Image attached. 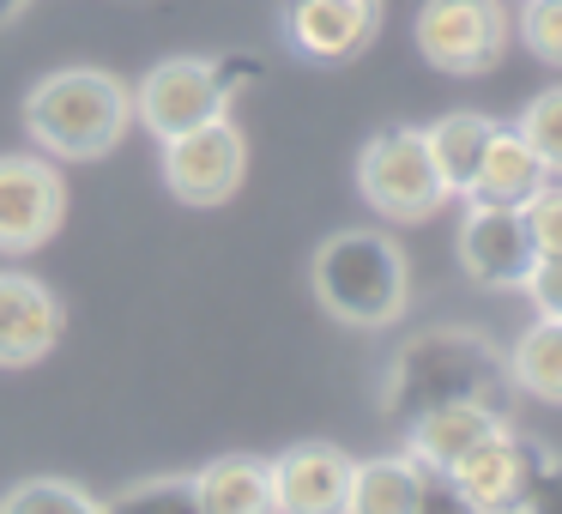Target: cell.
I'll return each mask as SVG.
<instances>
[{
	"mask_svg": "<svg viewBox=\"0 0 562 514\" xmlns=\"http://www.w3.org/2000/svg\"><path fill=\"white\" fill-rule=\"evenodd\" d=\"M550 460H557V454H550L544 442H532L514 424H502L496 436H484L460 466H453V484L465 490V502H472L477 514H520L526 496H532V484H538V472H544Z\"/></svg>",
	"mask_w": 562,
	"mask_h": 514,
	"instance_id": "9",
	"label": "cell"
},
{
	"mask_svg": "<svg viewBox=\"0 0 562 514\" xmlns=\"http://www.w3.org/2000/svg\"><path fill=\"white\" fill-rule=\"evenodd\" d=\"M544 188H550V170L538 164V152L526 146L514 127H496L490 146H484V158H477V170H472V182H465V200H472V206L520 212L526 200L544 194Z\"/></svg>",
	"mask_w": 562,
	"mask_h": 514,
	"instance_id": "15",
	"label": "cell"
},
{
	"mask_svg": "<svg viewBox=\"0 0 562 514\" xmlns=\"http://www.w3.org/2000/svg\"><path fill=\"white\" fill-rule=\"evenodd\" d=\"M25 134L43 158L61 164H98L122 146L134 127V91L103 67H61L25 91Z\"/></svg>",
	"mask_w": 562,
	"mask_h": 514,
	"instance_id": "2",
	"label": "cell"
},
{
	"mask_svg": "<svg viewBox=\"0 0 562 514\" xmlns=\"http://www.w3.org/2000/svg\"><path fill=\"white\" fill-rule=\"evenodd\" d=\"M417 478L424 466L412 454H375V460L351 466V496H345V514H417Z\"/></svg>",
	"mask_w": 562,
	"mask_h": 514,
	"instance_id": "17",
	"label": "cell"
},
{
	"mask_svg": "<svg viewBox=\"0 0 562 514\" xmlns=\"http://www.w3.org/2000/svg\"><path fill=\"white\" fill-rule=\"evenodd\" d=\"M212 74H218L224 98H236V91H248V79L267 74V62H260V55H248V49H236V55H218V62H212Z\"/></svg>",
	"mask_w": 562,
	"mask_h": 514,
	"instance_id": "27",
	"label": "cell"
},
{
	"mask_svg": "<svg viewBox=\"0 0 562 514\" xmlns=\"http://www.w3.org/2000/svg\"><path fill=\"white\" fill-rule=\"evenodd\" d=\"M520 514H562V460H550L544 472H538L532 496H526Z\"/></svg>",
	"mask_w": 562,
	"mask_h": 514,
	"instance_id": "28",
	"label": "cell"
},
{
	"mask_svg": "<svg viewBox=\"0 0 562 514\" xmlns=\"http://www.w3.org/2000/svg\"><path fill=\"white\" fill-rule=\"evenodd\" d=\"M61 345V297L31 272H0V369H31Z\"/></svg>",
	"mask_w": 562,
	"mask_h": 514,
	"instance_id": "13",
	"label": "cell"
},
{
	"mask_svg": "<svg viewBox=\"0 0 562 514\" xmlns=\"http://www.w3.org/2000/svg\"><path fill=\"white\" fill-rule=\"evenodd\" d=\"M0 514H103V502L67 478H25L0 496Z\"/></svg>",
	"mask_w": 562,
	"mask_h": 514,
	"instance_id": "20",
	"label": "cell"
},
{
	"mask_svg": "<svg viewBox=\"0 0 562 514\" xmlns=\"http://www.w3.org/2000/svg\"><path fill=\"white\" fill-rule=\"evenodd\" d=\"M231 110L212 62L200 55H170V62L146 67V79L134 86V122L146 127L151 139H176L188 127H206Z\"/></svg>",
	"mask_w": 562,
	"mask_h": 514,
	"instance_id": "7",
	"label": "cell"
},
{
	"mask_svg": "<svg viewBox=\"0 0 562 514\" xmlns=\"http://www.w3.org/2000/svg\"><path fill=\"white\" fill-rule=\"evenodd\" d=\"M417 514H477V509L465 502V490L453 484V472L424 466V478H417Z\"/></svg>",
	"mask_w": 562,
	"mask_h": 514,
	"instance_id": "25",
	"label": "cell"
},
{
	"mask_svg": "<svg viewBox=\"0 0 562 514\" xmlns=\"http://www.w3.org/2000/svg\"><path fill=\"white\" fill-rule=\"evenodd\" d=\"M520 291L532 297V309H538V315L562 321V255H538V260H532V272H526V284H520Z\"/></svg>",
	"mask_w": 562,
	"mask_h": 514,
	"instance_id": "26",
	"label": "cell"
},
{
	"mask_svg": "<svg viewBox=\"0 0 562 514\" xmlns=\"http://www.w3.org/2000/svg\"><path fill=\"white\" fill-rule=\"evenodd\" d=\"M490 134H496V122L477 115V110H448L441 122L424 127L429 164H436V176H441L448 194H465V182H472V170H477V158H484Z\"/></svg>",
	"mask_w": 562,
	"mask_h": 514,
	"instance_id": "18",
	"label": "cell"
},
{
	"mask_svg": "<svg viewBox=\"0 0 562 514\" xmlns=\"http://www.w3.org/2000/svg\"><path fill=\"white\" fill-rule=\"evenodd\" d=\"M520 37L544 67H562V0H526L520 7Z\"/></svg>",
	"mask_w": 562,
	"mask_h": 514,
	"instance_id": "23",
	"label": "cell"
},
{
	"mask_svg": "<svg viewBox=\"0 0 562 514\" xmlns=\"http://www.w3.org/2000/svg\"><path fill=\"white\" fill-rule=\"evenodd\" d=\"M103 514H200V502L188 478H146V484H127L122 496L103 502Z\"/></svg>",
	"mask_w": 562,
	"mask_h": 514,
	"instance_id": "22",
	"label": "cell"
},
{
	"mask_svg": "<svg viewBox=\"0 0 562 514\" xmlns=\"http://www.w3.org/2000/svg\"><path fill=\"white\" fill-rule=\"evenodd\" d=\"M19 7H25V0H0V25H7V19L19 13Z\"/></svg>",
	"mask_w": 562,
	"mask_h": 514,
	"instance_id": "29",
	"label": "cell"
},
{
	"mask_svg": "<svg viewBox=\"0 0 562 514\" xmlns=\"http://www.w3.org/2000/svg\"><path fill=\"white\" fill-rule=\"evenodd\" d=\"M453 255H460L465 279L484 284V291H520L526 272H532L538 248L526 236V219L508 206H472L460 219V236H453Z\"/></svg>",
	"mask_w": 562,
	"mask_h": 514,
	"instance_id": "10",
	"label": "cell"
},
{
	"mask_svg": "<svg viewBox=\"0 0 562 514\" xmlns=\"http://www.w3.org/2000/svg\"><path fill=\"white\" fill-rule=\"evenodd\" d=\"M508 7L502 0H424L417 7V49L436 74H460V79H477L502 62L508 49Z\"/></svg>",
	"mask_w": 562,
	"mask_h": 514,
	"instance_id": "5",
	"label": "cell"
},
{
	"mask_svg": "<svg viewBox=\"0 0 562 514\" xmlns=\"http://www.w3.org/2000/svg\"><path fill=\"white\" fill-rule=\"evenodd\" d=\"M357 194L369 200V212L393 224H424L441 212L448 188H441L436 164H429L424 127H381L357 152Z\"/></svg>",
	"mask_w": 562,
	"mask_h": 514,
	"instance_id": "4",
	"label": "cell"
},
{
	"mask_svg": "<svg viewBox=\"0 0 562 514\" xmlns=\"http://www.w3.org/2000/svg\"><path fill=\"white\" fill-rule=\"evenodd\" d=\"M508 381L526 393V400H544V405H562V321L538 315L520 339L508 345L502 357Z\"/></svg>",
	"mask_w": 562,
	"mask_h": 514,
	"instance_id": "19",
	"label": "cell"
},
{
	"mask_svg": "<svg viewBox=\"0 0 562 514\" xmlns=\"http://www.w3.org/2000/svg\"><path fill=\"white\" fill-rule=\"evenodd\" d=\"M248 176V139L231 115L164 139V188L182 206H224Z\"/></svg>",
	"mask_w": 562,
	"mask_h": 514,
	"instance_id": "6",
	"label": "cell"
},
{
	"mask_svg": "<svg viewBox=\"0 0 562 514\" xmlns=\"http://www.w3.org/2000/svg\"><path fill=\"white\" fill-rule=\"evenodd\" d=\"M67 219V182L37 152L0 158V255H37Z\"/></svg>",
	"mask_w": 562,
	"mask_h": 514,
	"instance_id": "8",
	"label": "cell"
},
{
	"mask_svg": "<svg viewBox=\"0 0 562 514\" xmlns=\"http://www.w3.org/2000/svg\"><path fill=\"white\" fill-rule=\"evenodd\" d=\"M502 424H508V417H502V405H477V400L436 405V412H424V417H412V424H405V454H412L417 466L453 472V466H460L484 436H496Z\"/></svg>",
	"mask_w": 562,
	"mask_h": 514,
	"instance_id": "14",
	"label": "cell"
},
{
	"mask_svg": "<svg viewBox=\"0 0 562 514\" xmlns=\"http://www.w3.org/2000/svg\"><path fill=\"white\" fill-rule=\"evenodd\" d=\"M502 388H508L502 351L477 327H424L393 351L381 412L393 424H412V417L436 412V405H460V400L502 405Z\"/></svg>",
	"mask_w": 562,
	"mask_h": 514,
	"instance_id": "1",
	"label": "cell"
},
{
	"mask_svg": "<svg viewBox=\"0 0 562 514\" xmlns=\"http://www.w3.org/2000/svg\"><path fill=\"white\" fill-rule=\"evenodd\" d=\"M188 484H194L200 514H272V472L255 454H218Z\"/></svg>",
	"mask_w": 562,
	"mask_h": 514,
	"instance_id": "16",
	"label": "cell"
},
{
	"mask_svg": "<svg viewBox=\"0 0 562 514\" xmlns=\"http://www.w3.org/2000/svg\"><path fill=\"white\" fill-rule=\"evenodd\" d=\"M381 0H284V37L303 62H351L375 43L381 31Z\"/></svg>",
	"mask_w": 562,
	"mask_h": 514,
	"instance_id": "12",
	"label": "cell"
},
{
	"mask_svg": "<svg viewBox=\"0 0 562 514\" xmlns=\"http://www.w3.org/2000/svg\"><path fill=\"white\" fill-rule=\"evenodd\" d=\"M315 297L345 327H393L412 303V260L387 231H339L315 248Z\"/></svg>",
	"mask_w": 562,
	"mask_h": 514,
	"instance_id": "3",
	"label": "cell"
},
{
	"mask_svg": "<svg viewBox=\"0 0 562 514\" xmlns=\"http://www.w3.org/2000/svg\"><path fill=\"white\" fill-rule=\"evenodd\" d=\"M514 134H520L526 146L538 152V164H544L550 176H562V86L538 91V98L520 110V122H514Z\"/></svg>",
	"mask_w": 562,
	"mask_h": 514,
	"instance_id": "21",
	"label": "cell"
},
{
	"mask_svg": "<svg viewBox=\"0 0 562 514\" xmlns=\"http://www.w3.org/2000/svg\"><path fill=\"white\" fill-rule=\"evenodd\" d=\"M520 219H526V236H532L538 255H562V188L557 182H550L544 194L526 200Z\"/></svg>",
	"mask_w": 562,
	"mask_h": 514,
	"instance_id": "24",
	"label": "cell"
},
{
	"mask_svg": "<svg viewBox=\"0 0 562 514\" xmlns=\"http://www.w3.org/2000/svg\"><path fill=\"white\" fill-rule=\"evenodd\" d=\"M351 454L339 442H291L272 472V514H345L351 496Z\"/></svg>",
	"mask_w": 562,
	"mask_h": 514,
	"instance_id": "11",
	"label": "cell"
}]
</instances>
